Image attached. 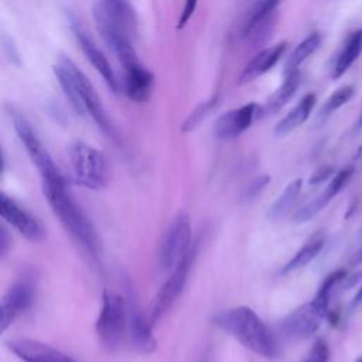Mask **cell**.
<instances>
[{"mask_svg":"<svg viewBox=\"0 0 362 362\" xmlns=\"http://www.w3.org/2000/svg\"><path fill=\"white\" fill-rule=\"evenodd\" d=\"M41 187L49 208L59 219L61 225L95 262H99L100 243L96 230L85 212L68 192L65 178L44 180L41 181Z\"/></svg>","mask_w":362,"mask_h":362,"instance_id":"obj_1","label":"cell"},{"mask_svg":"<svg viewBox=\"0 0 362 362\" xmlns=\"http://www.w3.org/2000/svg\"><path fill=\"white\" fill-rule=\"evenodd\" d=\"M52 71L76 115H89L105 134L113 137L115 130L112 122L98 92L75 62L68 57H59Z\"/></svg>","mask_w":362,"mask_h":362,"instance_id":"obj_2","label":"cell"},{"mask_svg":"<svg viewBox=\"0 0 362 362\" xmlns=\"http://www.w3.org/2000/svg\"><path fill=\"white\" fill-rule=\"evenodd\" d=\"M212 322L245 348L263 358H276L279 355V342L274 334L257 313L247 305L223 310L214 315Z\"/></svg>","mask_w":362,"mask_h":362,"instance_id":"obj_3","label":"cell"},{"mask_svg":"<svg viewBox=\"0 0 362 362\" xmlns=\"http://www.w3.org/2000/svg\"><path fill=\"white\" fill-rule=\"evenodd\" d=\"M68 157L75 181L88 189H102L109 182V164L96 147L76 140L68 147Z\"/></svg>","mask_w":362,"mask_h":362,"instance_id":"obj_4","label":"cell"},{"mask_svg":"<svg viewBox=\"0 0 362 362\" xmlns=\"http://www.w3.org/2000/svg\"><path fill=\"white\" fill-rule=\"evenodd\" d=\"M126 327H129V307L126 300L116 291L105 288L95 325L100 345L107 351H115L123 339Z\"/></svg>","mask_w":362,"mask_h":362,"instance_id":"obj_5","label":"cell"},{"mask_svg":"<svg viewBox=\"0 0 362 362\" xmlns=\"http://www.w3.org/2000/svg\"><path fill=\"white\" fill-rule=\"evenodd\" d=\"M191 219L185 211H180L170 222L158 249V264L163 270H174L191 252L192 233Z\"/></svg>","mask_w":362,"mask_h":362,"instance_id":"obj_6","label":"cell"},{"mask_svg":"<svg viewBox=\"0 0 362 362\" xmlns=\"http://www.w3.org/2000/svg\"><path fill=\"white\" fill-rule=\"evenodd\" d=\"M93 17L98 31L109 48L115 52L120 64L137 57L126 33L127 25L105 1H98L95 4Z\"/></svg>","mask_w":362,"mask_h":362,"instance_id":"obj_7","label":"cell"},{"mask_svg":"<svg viewBox=\"0 0 362 362\" xmlns=\"http://www.w3.org/2000/svg\"><path fill=\"white\" fill-rule=\"evenodd\" d=\"M10 117L13 120V126H14V130H16L18 139L21 140L27 154L30 156L33 164L35 165V168L40 173L41 181L62 178L64 175L57 168L52 157L49 156L48 150L42 144V141L38 139L37 133L34 132V129L31 127L28 120L16 110H10Z\"/></svg>","mask_w":362,"mask_h":362,"instance_id":"obj_8","label":"cell"},{"mask_svg":"<svg viewBox=\"0 0 362 362\" xmlns=\"http://www.w3.org/2000/svg\"><path fill=\"white\" fill-rule=\"evenodd\" d=\"M195 255H197V245H194L191 252L177 264L174 270H171L170 277L164 281V284L156 294L150 308V314H148V318L153 324L160 321L171 310V307L174 305L180 294L184 291V287L188 280V273L192 266Z\"/></svg>","mask_w":362,"mask_h":362,"instance_id":"obj_9","label":"cell"},{"mask_svg":"<svg viewBox=\"0 0 362 362\" xmlns=\"http://www.w3.org/2000/svg\"><path fill=\"white\" fill-rule=\"evenodd\" d=\"M35 280L33 274H23L4 293L1 298V331H6L24 311H27L35 298Z\"/></svg>","mask_w":362,"mask_h":362,"instance_id":"obj_10","label":"cell"},{"mask_svg":"<svg viewBox=\"0 0 362 362\" xmlns=\"http://www.w3.org/2000/svg\"><path fill=\"white\" fill-rule=\"evenodd\" d=\"M327 315L313 303H307L287 314L279 325L280 332L291 341L307 339L315 334Z\"/></svg>","mask_w":362,"mask_h":362,"instance_id":"obj_11","label":"cell"},{"mask_svg":"<svg viewBox=\"0 0 362 362\" xmlns=\"http://www.w3.org/2000/svg\"><path fill=\"white\" fill-rule=\"evenodd\" d=\"M0 214L1 218L27 240L40 242L44 239L45 230L41 222L20 204H17L13 198L7 197L4 192H1Z\"/></svg>","mask_w":362,"mask_h":362,"instance_id":"obj_12","label":"cell"},{"mask_svg":"<svg viewBox=\"0 0 362 362\" xmlns=\"http://www.w3.org/2000/svg\"><path fill=\"white\" fill-rule=\"evenodd\" d=\"M260 113L262 107L253 102L222 113L215 123V136L219 140H233L245 133Z\"/></svg>","mask_w":362,"mask_h":362,"instance_id":"obj_13","label":"cell"},{"mask_svg":"<svg viewBox=\"0 0 362 362\" xmlns=\"http://www.w3.org/2000/svg\"><path fill=\"white\" fill-rule=\"evenodd\" d=\"M72 31L76 38L78 45L81 47L82 52L85 54L86 59L93 65V68L99 72V75L103 78L106 85L112 89V92H119L120 90V81L113 72V68L110 66L107 58L103 55V52L98 48L89 33L78 23L72 21Z\"/></svg>","mask_w":362,"mask_h":362,"instance_id":"obj_14","label":"cell"},{"mask_svg":"<svg viewBox=\"0 0 362 362\" xmlns=\"http://www.w3.org/2000/svg\"><path fill=\"white\" fill-rule=\"evenodd\" d=\"M7 346L23 362H76L62 351L31 338L11 339Z\"/></svg>","mask_w":362,"mask_h":362,"instance_id":"obj_15","label":"cell"},{"mask_svg":"<svg viewBox=\"0 0 362 362\" xmlns=\"http://www.w3.org/2000/svg\"><path fill=\"white\" fill-rule=\"evenodd\" d=\"M123 69V89L133 102H146L153 90L154 76L136 58L120 64Z\"/></svg>","mask_w":362,"mask_h":362,"instance_id":"obj_16","label":"cell"},{"mask_svg":"<svg viewBox=\"0 0 362 362\" xmlns=\"http://www.w3.org/2000/svg\"><path fill=\"white\" fill-rule=\"evenodd\" d=\"M129 335L132 345L143 354H150L157 348V341L153 335V322L148 315L141 311L134 296L129 297Z\"/></svg>","mask_w":362,"mask_h":362,"instance_id":"obj_17","label":"cell"},{"mask_svg":"<svg viewBox=\"0 0 362 362\" xmlns=\"http://www.w3.org/2000/svg\"><path fill=\"white\" fill-rule=\"evenodd\" d=\"M277 7L279 3L276 0H259L245 23L243 37L255 41L262 40L270 28Z\"/></svg>","mask_w":362,"mask_h":362,"instance_id":"obj_18","label":"cell"},{"mask_svg":"<svg viewBox=\"0 0 362 362\" xmlns=\"http://www.w3.org/2000/svg\"><path fill=\"white\" fill-rule=\"evenodd\" d=\"M286 48H287V42H279V44L264 48L263 51L256 54L253 57V59L249 61L246 64V66L243 68V71L240 72L239 83L252 82L256 78L266 74L267 71H270L279 62V59L283 57Z\"/></svg>","mask_w":362,"mask_h":362,"instance_id":"obj_19","label":"cell"},{"mask_svg":"<svg viewBox=\"0 0 362 362\" xmlns=\"http://www.w3.org/2000/svg\"><path fill=\"white\" fill-rule=\"evenodd\" d=\"M315 102L317 98L314 93H307L305 96H303V99L276 124L274 133L279 136H284L301 126L310 117Z\"/></svg>","mask_w":362,"mask_h":362,"instance_id":"obj_20","label":"cell"},{"mask_svg":"<svg viewBox=\"0 0 362 362\" xmlns=\"http://www.w3.org/2000/svg\"><path fill=\"white\" fill-rule=\"evenodd\" d=\"M361 52H362V27L349 35L344 49L341 51L334 65L332 78L334 79L341 78L348 71V68L354 64V61L361 55Z\"/></svg>","mask_w":362,"mask_h":362,"instance_id":"obj_21","label":"cell"},{"mask_svg":"<svg viewBox=\"0 0 362 362\" xmlns=\"http://www.w3.org/2000/svg\"><path fill=\"white\" fill-rule=\"evenodd\" d=\"M303 187V180L301 178H294L293 181H290L286 188L283 189V192L277 197V199L270 205L269 211H267V216L270 219H281L284 218L288 211L291 209L293 204L296 202L300 191Z\"/></svg>","mask_w":362,"mask_h":362,"instance_id":"obj_22","label":"cell"},{"mask_svg":"<svg viewBox=\"0 0 362 362\" xmlns=\"http://www.w3.org/2000/svg\"><path fill=\"white\" fill-rule=\"evenodd\" d=\"M301 75L298 69L287 72L284 82L280 85V88L274 92V95L267 100L266 103V112L267 113H276L279 112L296 93L298 85H300Z\"/></svg>","mask_w":362,"mask_h":362,"instance_id":"obj_23","label":"cell"},{"mask_svg":"<svg viewBox=\"0 0 362 362\" xmlns=\"http://www.w3.org/2000/svg\"><path fill=\"white\" fill-rule=\"evenodd\" d=\"M324 246V239L320 236V235H315L313 236L310 240H307L297 252L296 255L281 267L280 273L286 274V273H290V272H294L300 267H304L307 266L313 259L317 257V255L321 252Z\"/></svg>","mask_w":362,"mask_h":362,"instance_id":"obj_24","label":"cell"},{"mask_svg":"<svg viewBox=\"0 0 362 362\" xmlns=\"http://www.w3.org/2000/svg\"><path fill=\"white\" fill-rule=\"evenodd\" d=\"M321 44V37L318 33H314L311 35H308L305 40H303L290 54V57L287 58L286 62V69L284 74L291 72L298 69V66L320 47Z\"/></svg>","mask_w":362,"mask_h":362,"instance_id":"obj_25","label":"cell"},{"mask_svg":"<svg viewBox=\"0 0 362 362\" xmlns=\"http://www.w3.org/2000/svg\"><path fill=\"white\" fill-rule=\"evenodd\" d=\"M331 199H332V198H331L325 191H322L321 194H318L315 198H313L311 201H308L307 204H304L301 208H298V209L294 212V215H293L294 222L303 223V222L310 221V219L314 218L318 212H321V211L328 205V202H329Z\"/></svg>","mask_w":362,"mask_h":362,"instance_id":"obj_26","label":"cell"},{"mask_svg":"<svg viewBox=\"0 0 362 362\" xmlns=\"http://www.w3.org/2000/svg\"><path fill=\"white\" fill-rule=\"evenodd\" d=\"M216 103H218V96H214V98H211L209 100H206V102H204V103H201L199 106H197L192 112H191V115L185 119V122H184V124H182V132L184 133H188V132H192L212 110H214V107L216 106Z\"/></svg>","mask_w":362,"mask_h":362,"instance_id":"obj_27","label":"cell"},{"mask_svg":"<svg viewBox=\"0 0 362 362\" xmlns=\"http://www.w3.org/2000/svg\"><path fill=\"white\" fill-rule=\"evenodd\" d=\"M355 93V88L352 85H346L342 86L339 89H337L324 103L322 109H321V115L322 116H328L332 112H335L337 109H339L341 106H344Z\"/></svg>","mask_w":362,"mask_h":362,"instance_id":"obj_28","label":"cell"},{"mask_svg":"<svg viewBox=\"0 0 362 362\" xmlns=\"http://www.w3.org/2000/svg\"><path fill=\"white\" fill-rule=\"evenodd\" d=\"M354 171H355L354 165H349V167L342 168L341 171H338V173L332 177V180L329 181V184L325 187L324 191H325L331 198L337 197V195L344 189V187L348 184V181H349L351 177L354 175Z\"/></svg>","mask_w":362,"mask_h":362,"instance_id":"obj_29","label":"cell"},{"mask_svg":"<svg viewBox=\"0 0 362 362\" xmlns=\"http://www.w3.org/2000/svg\"><path fill=\"white\" fill-rule=\"evenodd\" d=\"M129 27L134 23V13L129 0H103Z\"/></svg>","mask_w":362,"mask_h":362,"instance_id":"obj_30","label":"cell"},{"mask_svg":"<svg viewBox=\"0 0 362 362\" xmlns=\"http://www.w3.org/2000/svg\"><path fill=\"white\" fill-rule=\"evenodd\" d=\"M329 359V346L325 339L318 338L313 348L310 349L308 355L301 362H328Z\"/></svg>","mask_w":362,"mask_h":362,"instance_id":"obj_31","label":"cell"},{"mask_svg":"<svg viewBox=\"0 0 362 362\" xmlns=\"http://www.w3.org/2000/svg\"><path fill=\"white\" fill-rule=\"evenodd\" d=\"M270 182V177L267 174H263V175H257L256 178H253L249 185L245 188L243 191V199L245 201H252L255 199L266 187L267 184Z\"/></svg>","mask_w":362,"mask_h":362,"instance_id":"obj_32","label":"cell"},{"mask_svg":"<svg viewBox=\"0 0 362 362\" xmlns=\"http://www.w3.org/2000/svg\"><path fill=\"white\" fill-rule=\"evenodd\" d=\"M332 174H334V167H331V165H322V167L317 168V170L311 174V177H310V180H308V184H310V185H318V184L324 182L325 180H328Z\"/></svg>","mask_w":362,"mask_h":362,"instance_id":"obj_33","label":"cell"},{"mask_svg":"<svg viewBox=\"0 0 362 362\" xmlns=\"http://www.w3.org/2000/svg\"><path fill=\"white\" fill-rule=\"evenodd\" d=\"M197 4H198V0H185L182 13H181L180 20H178V24H177V28H178V30H181V28L185 27V24H187L188 20L191 18V16L195 13Z\"/></svg>","mask_w":362,"mask_h":362,"instance_id":"obj_34","label":"cell"},{"mask_svg":"<svg viewBox=\"0 0 362 362\" xmlns=\"http://www.w3.org/2000/svg\"><path fill=\"white\" fill-rule=\"evenodd\" d=\"M8 235H7V230L4 228H1V233H0V253L4 255L7 247H8Z\"/></svg>","mask_w":362,"mask_h":362,"instance_id":"obj_35","label":"cell"},{"mask_svg":"<svg viewBox=\"0 0 362 362\" xmlns=\"http://www.w3.org/2000/svg\"><path fill=\"white\" fill-rule=\"evenodd\" d=\"M361 304H362V286H361V288L358 290V293L355 294L354 300L351 301V308H352V310H354V308H358Z\"/></svg>","mask_w":362,"mask_h":362,"instance_id":"obj_36","label":"cell"},{"mask_svg":"<svg viewBox=\"0 0 362 362\" xmlns=\"http://www.w3.org/2000/svg\"><path fill=\"white\" fill-rule=\"evenodd\" d=\"M358 127H362V113H361V117L358 120Z\"/></svg>","mask_w":362,"mask_h":362,"instance_id":"obj_37","label":"cell"},{"mask_svg":"<svg viewBox=\"0 0 362 362\" xmlns=\"http://www.w3.org/2000/svg\"><path fill=\"white\" fill-rule=\"evenodd\" d=\"M276 1H277V3H279V4H280V3H283V1H284V0H276Z\"/></svg>","mask_w":362,"mask_h":362,"instance_id":"obj_38","label":"cell"},{"mask_svg":"<svg viewBox=\"0 0 362 362\" xmlns=\"http://www.w3.org/2000/svg\"><path fill=\"white\" fill-rule=\"evenodd\" d=\"M356 362H362V356H361V358H359Z\"/></svg>","mask_w":362,"mask_h":362,"instance_id":"obj_39","label":"cell"},{"mask_svg":"<svg viewBox=\"0 0 362 362\" xmlns=\"http://www.w3.org/2000/svg\"><path fill=\"white\" fill-rule=\"evenodd\" d=\"M361 255H362V252H361Z\"/></svg>","mask_w":362,"mask_h":362,"instance_id":"obj_40","label":"cell"}]
</instances>
